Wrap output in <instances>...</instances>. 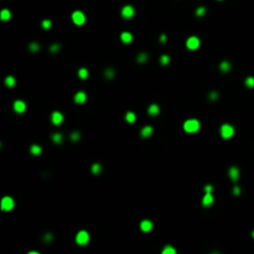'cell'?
Listing matches in <instances>:
<instances>
[{
    "instance_id": "obj_24",
    "label": "cell",
    "mask_w": 254,
    "mask_h": 254,
    "mask_svg": "<svg viewBox=\"0 0 254 254\" xmlns=\"http://www.w3.org/2000/svg\"><path fill=\"white\" fill-rule=\"evenodd\" d=\"M135 119H136V117H135V114L133 113V112H128V113L125 114V120L128 121V123H134L135 121Z\"/></svg>"
},
{
    "instance_id": "obj_33",
    "label": "cell",
    "mask_w": 254,
    "mask_h": 254,
    "mask_svg": "<svg viewBox=\"0 0 254 254\" xmlns=\"http://www.w3.org/2000/svg\"><path fill=\"white\" fill-rule=\"evenodd\" d=\"M79 138H81V133H79V131H73V133L69 135V139L72 140V141H77V140H79Z\"/></svg>"
},
{
    "instance_id": "obj_17",
    "label": "cell",
    "mask_w": 254,
    "mask_h": 254,
    "mask_svg": "<svg viewBox=\"0 0 254 254\" xmlns=\"http://www.w3.org/2000/svg\"><path fill=\"white\" fill-rule=\"evenodd\" d=\"M30 152H31L34 156H37V155H40L42 152V148L40 145H37V144H32L31 146H30Z\"/></svg>"
},
{
    "instance_id": "obj_15",
    "label": "cell",
    "mask_w": 254,
    "mask_h": 254,
    "mask_svg": "<svg viewBox=\"0 0 254 254\" xmlns=\"http://www.w3.org/2000/svg\"><path fill=\"white\" fill-rule=\"evenodd\" d=\"M120 40L123 44H130L131 41H133V35L128 31H124V32L120 34Z\"/></svg>"
},
{
    "instance_id": "obj_37",
    "label": "cell",
    "mask_w": 254,
    "mask_h": 254,
    "mask_svg": "<svg viewBox=\"0 0 254 254\" xmlns=\"http://www.w3.org/2000/svg\"><path fill=\"white\" fill-rule=\"evenodd\" d=\"M233 195H234V196H239L240 195V188L238 186H236L234 188H233Z\"/></svg>"
},
{
    "instance_id": "obj_32",
    "label": "cell",
    "mask_w": 254,
    "mask_h": 254,
    "mask_svg": "<svg viewBox=\"0 0 254 254\" xmlns=\"http://www.w3.org/2000/svg\"><path fill=\"white\" fill-rule=\"evenodd\" d=\"M41 26H42L45 30H48V29H51V26H52V23H51V20H42Z\"/></svg>"
},
{
    "instance_id": "obj_30",
    "label": "cell",
    "mask_w": 254,
    "mask_h": 254,
    "mask_svg": "<svg viewBox=\"0 0 254 254\" xmlns=\"http://www.w3.org/2000/svg\"><path fill=\"white\" fill-rule=\"evenodd\" d=\"M205 13H206V8L205 6H198L196 9V16H198V17L203 16V15H205Z\"/></svg>"
},
{
    "instance_id": "obj_13",
    "label": "cell",
    "mask_w": 254,
    "mask_h": 254,
    "mask_svg": "<svg viewBox=\"0 0 254 254\" xmlns=\"http://www.w3.org/2000/svg\"><path fill=\"white\" fill-rule=\"evenodd\" d=\"M140 229L143 231V232H145V233H148V232H150L151 229H152V222L151 221H149V219H143L140 222Z\"/></svg>"
},
{
    "instance_id": "obj_40",
    "label": "cell",
    "mask_w": 254,
    "mask_h": 254,
    "mask_svg": "<svg viewBox=\"0 0 254 254\" xmlns=\"http://www.w3.org/2000/svg\"><path fill=\"white\" fill-rule=\"evenodd\" d=\"M29 254H40V253H38V252H35V250H30Z\"/></svg>"
},
{
    "instance_id": "obj_21",
    "label": "cell",
    "mask_w": 254,
    "mask_h": 254,
    "mask_svg": "<svg viewBox=\"0 0 254 254\" xmlns=\"http://www.w3.org/2000/svg\"><path fill=\"white\" fill-rule=\"evenodd\" d=\"M219 69L222 71V72H228V71L231 69V63L228 62V61H223V62L219 63Z\"/></svg>"
},
{
    "instance_id": "obj_20",
    "label": "cell",
    "mask_w": 254,
    "mask_h": 254,
    "mask_svg": "<svg viewBox=\"0 0 254 254\" xmlns=\"http://www.w3.org/2000/svg\"><path fill=\"white\" fill-rule=\"evenodd\" d=\"M51 140H52L55 144H60V143H62L63 135L61 134V133H54L52 135H51Z\"/></svg>"
},
{
    "instance_id": "obj_39",
    "label": "cell",
    "mask_w": 254,
    "mask_h": 254,
    "mask_svg": "<svg viewBox=\"0 0 254 254\" xmlns=\"http://www.w3.org/2000/svg\"><path fill=\"white\" fill-rule=\"evenodd\" d=\"M165 41H166V35L162 34V35L160 36V42H165Z\"/></svg>"
},
{
    "instance_id": "obj_18",
    "label": "cell",
    "mask_w": 254,
    "mask_h": 254,
    "mask_svg": "<svg viewBox=\"0 0 254 254\" xmlns=\"http://www.w3.org/2000/svg\"><path fill=\"white\" fill-rule=\"evenodd\" d=\"M10 17H11V13H10L8 9H4V10L0 11V20H3V21H8V20H10Z\"/></svg>"
},
{
    "instance_id": "obj_16",
    "label": "cell",
    "mask_w": 254,
    "mask_h": 254,
    "mask_svg": "<svg viewBox=\"0 0 254 254\" xmlns=\"http://www.w3.org/2000/svg\"><path fill=\"white\" fill-rule=\"evenodd\" d=\"M148 113L151 117H156L160 113V107L158 104H150L149 108H148Z\"/></svg>"
},
{
    "instance_id": "obj_31",
    "label": "cell",
    "mask_w": 254,
    "mask_h": 254,
    "mask_svg": "<svg viewBox=\"0 0 254 254\" xmlns=\"http://www.w3.org/2000/svg\"><path fill=\"white\" fill-rule=\"evenodd\" d=\"M104 75H106V78L110 79V78H113L115 76V72H114L113 68H108V69H106V73Z\"/></svg>"
},
{
    "instance_id": "obj_34",
    "label": "cell",
    "mask_w": 254,
    "mask_h": 254,
    "mask_svg": "<svg viewBox=\"0 0 254 254\" xmlns=\"http://www.w3.org/2000/svg\"><path fill=\"white\" fill-rule=\"evenodd\" d=\"M61 48V45L60 44H54L52 46H50V52H56Z\"/></svg>"
},
{
    "instance_id": "obj_29",
    "label": "cell",
    "mask_w": 254,
    "mask_h": 254,
    "mask_svg": "<svg viewBox=\"0 0 254 254\" xmlns=\"http://www.w3.org/2000/svg\"><path fill=\"white\" fill-rule=\"evenodd\" d=\"M29 50L31 51V52H37V51L40 50V45L37 42H31L29 45Z\"/></svg>"
},
{
    "instance_id": "obj_4",
    "label": "cell",
    "mask_w": 254,
    "mask_h": 254,
    "mask_svg": "<svg viewBox=\"0 0 254 254\" xmlns=\"http://www.w3.org/2000/svg\"><path fill=\"white\" fill-rule=\"evenodd\" d=\"M89 242V233L87 231H79L76 234V243L78 246H86Z\"/></svg>"
},
{
    "instance_id": "obj_7",
    "label": "cell",
    "mask_w": 254,
    "mask_h": 254,
    "mask_svg": "<svg viewBox=\"0 0 254 254\" xmlns=\"http://www.w3.org/2000/svg\"><path fill=\"white\" fill-rule=\"evenodd\" d=\"M120 14L124 19H131L135 14V10L131 5H125V6H123V9H121Z\"/></svg>"
},
{
    "instance_id": "obj_19",
    "label": "cell",
    "mask_w": 254,
    "mask_h": 254,
    "mask_svg": "<svg viewBox=\"0 0 254 254\" xmlns=\"http://www.w3.org/2000/svg\"><path fill=\"white\" fill-rule=\"evenodd\" d=\"M15 84H16V79H15L14 76H8V77L5 78V86H6V87L13 88Z\"/></svg>"
},
{
    "instance_id": "obj_26",
    "label": "cell",
    "mask_w": 254,
    "mask_h": 254,
    "mask_svg": "<svg viewBox=\"0 0 254 254\" xmlns=\"http://www.w3.org/2000/svg\"><path fill=\"white\" fill-rule=\"evenodd\" d=\"M162 254H176V249L167 244L164 249H162Z\"/></svg>"
},
{
    "instance_id": "obj_6",
    "label": "cell",
    "mask_w": 254,
    "mask_h": 254,
    "mask_svg": "<svg viewBox=\"0 0 254 254\" xmlns=\"http://www.w3.org/2000/svg\"><path fill=\"white\" fill-rule=\"evenodd\" d=\"M72 21H73V24H76L77 26H82V25L86 23V15H84L82 11L77 10V11H75V13L72 14Z\"/></svg>"
},
{
    "instance_id": "obj_14",
    "label": "cell",
    "mask_w": 254,
    "mask_h": 254,
    "mask_svg": "<svg viewBox=\"0 0 254 254\" xmlns=\"http://www.w3.org/2000/svg\"><path fill=\"white\" fill-rule=\"evenodd\" d=\"M152 131H154V129H152L151 125H145V127L141 128V130H140V135L143 136V138H149V136L152 134Z\"/></svg>"
},
{
    "instance_id": "obj_36",
    "label": "cell",
    "mask_w": 254,
    "mask_h": 254,
    "mask_svg": "<svg viewBox=\"0 0 254 254\" xmlns=\"http://www.w3.org/2000/svg\"><path fill=\"white\" fill-rule=\"evenodd\" d=\"M52 234L51 233H47V234H45V237H44V242H50V240H52Z\"/></svg>"
},
{
    "instance_id": "obj_3",
    "label": "cell",
    "mask_w": 254,
    "mask_h": 254,
    "mask_svg": "<svg viewBox=\"0 0 254 254\" xmlns=\"http://www.w3.org/2000/svg\"><path fill=\"white\" fill-rule=\"evenodd\" d=\"M15 206V202H14V198L13 197H10V196H5L2 198V201H0V208H2V211L4 212H8V211H11Z\"/></svg>"
},
{
    "instance_id": "obj_2",
    "label": "cell",
    "mask_w": 254,
    "mask_h": 254,
    "mask_svg": "<svg viewBox=\"0 0 254 254\" xmlns=\"http://www.w3.org/2000/svg\"><path fill=\"white\" fill-rule=\"evenodd\" d=\"M219 134L223 139H231L234 135V128L231 124H222L219 128Z\"/></svg>"
},
{
    "instance_id": "obj_35",
    "label": "cell",
    "mask_w": 254,
    "mask_h": 254,
    "mask_svg": "<svg viewBox=\"0 0 254 254\" xmlns=\"http://www.w3.org/2000/svg\"><path fill=\"white\" fill-rule=\"evenodd\" d=\"M218 98V92H211L208 94V99L210 100H216Z\"/></svg>"
},
{
    "instance_id": "obj_41",
    "label": "cell",
    "mask_w": 254,
    "mask_h": 254,
    "mask_svg": "<svg viewBox=\"0 0 254 254\" xmlns=\"http://www.w3.org/2000/svg\"><path fill=\"white\" fill-rule=\"evenodd\" d=\"M252 236H253V238H254V231H253V233H252Z\"/></svg>"
},
{
    "instance_id": "obj_22",
    "label": "cell",
    "mask_w": 254,
    "mask_h": 254,
    "mask_svg": "<svg viewBox=\"0 0 254 254\" xmlns=\"http://www.w3.org/2000/svg\"><path fill=\"white\" fill-rule=\"evenodd\" d=\"M77 75H78V77H79L81 79H87V77H88V69L84 68V67L79 68L78 72H77Z\"/></svg>"
},
{
    "instance_id": "obj_27",
    "label": "cell",
    "mask_w": 254,
    "mask_h": 254,
    "mask_svg": "<svg viewBox=\"0 0 254 254\" xmlns=\"http://www.w3.org/2000/svg\"><path fill=\"white\" fill-rule=\"evenodd\" d=\"M160 63H161L162 66H167V65L170 63V56H169V55H162V56L160 57Z\"/></svg>"
},
{
    "instance_id": "obj_38",
    "label": "cell",
    "mask_w": 254,
    "mask_h": 254,
    "mask_svg": "<svg viewBox=\"0 0 254 254\" xmlns=\"http://www.w3.org/2000/svg\"><path fill=\"white\" fill-rule=\"evenodd\" d=\"M213 188H215V187H213L212 185H206L205 186V192H212Z\"/></svg>"
},
{
    "instance_id": "obj_23",
    "label": "cell",
    "mask_w": 254,
    "mask_h": 254,
    "mask_svg": "<svg viewBox=\"0 0 254 254\" xmlns=\"http://www.w3.org/2000/svg\"><path fill=\"white\" fill-rule=\"evenodd\" d=\"M90 171H92V174H94V175H99L102 171V165L96 162V164H93L92 167H90Z\"/></svg>"
},
{
    "instance_id": "obj_1",
    "label": "cell",
    "mask_w": 254,
    "mask_h": 254,
    "mask_svg": "<svg viewBox=\"0 0 254 254\" xmlns=\"http://www.w3.org/2000/svg\"><path fill=\"white\" fill-rule=\"evenodd\" d=\"M200 121L197 119H187L185 123H184V130L186 133H196V131L200 130Z\"/></svg>"
},
{
    "instance_id": "obj_9",
    "label": "cell",
    "mask_w": 254,
    "mask_h": 254,
    "mask_svg": "<svg viewBox=\"0 0 254 254\" xmlns=\"http://www.w3.org/2000/svg\"><path fill=\"white\" fill-rule=\"evenodd\" d=\"M14 110L16 112V113H19V114L24 113V112L26 110V104H25V102H24V100H20V99L15 100V102H14Z\"/></svg>"
},
{
    "instance_id": "obj_5",
    "label": "cell",
    "mask_w": 254,
    "mask_h": 254,
    "mask_svg": "<svg viewBox=\"0 0 254 254\" xmlns=\"http://www.w3.org/2000/svg\"><path fill=\"white\" fill-rule=\"evenodd\" d=\"M201 45V41H200V38L197 36H190L187 40H186V47L191 51H195L200 47Z\"/></svg>"
},
{
    "instance_id": "obj_8",
    "label": "cell",
    "mask_w": 254,
    "mask_h": 254,
    "mask_svg": "<svg viewBox=\"0 0 254 254\" xmlns=\"http://www.w3.org/2000/svg\"><path fill=\"white\" fill-rule=\"evenodd\" d=\"M51 121H52V124H55V125H60L63 121V114L58 110L52 112V114H51Z\"/></svg>"
},
{
    "instance_id": "obj_11",
    "label": "cell",
    "mask_w": 254,
    "mask_h": 254,
    "mask_svg": "<svg viewBox=\"0 0 254 254\" xmlns=\"http://www.w3.org/2000/svg\"><path fill=\"white\" fill-rule=\"evenodd\" d=\"M213 201H215V198H213V196H212V192H206L205 196H203V198H202V205L205 207H210L213 203Z\"/></svg>"
},
{
    "instance_id": "obj_28",
    "label": "cell",
    "mask_w": 254,
    "mask_h": 254,
    "mask_svg": "<svg viewBox=\"0 0 254 254\" xmlns=\"http://www.w3.org/2000/svg\"><path fill=\"white\" fill-rule=\"evenodd\" d=\"M244 84H246L248 88H254V77H252V76L247 77L246 81H244Z\"/></svg>"
},
{
    "instance_id": "obj_10",
    "label": "cell",
    "mask_w": 254,
    "mask_h": 254,
    "mask_svg": "<svg viewBox=\"0 0 254 254\" xmlns=\"http://www.w3.org/2000/svg\"><path fill=\"white\" fill-rule=\"evenodd\" d=\"M228 176L232 181H237L239 179V169L237 166H231L228 170Z\"/></svg>"
},
{
    "instance_id": "obj_25",
    "label": "cell",
    "mask_w": 254,
    "mask_h": 254,
    "mask_svg": "<svg viewBox=\"0 0 254 254\" xmlns=\"http://www.w3.org/2000/svg\"><path fill=\"white\" fill-rule=\"evenodd\" d=\"M136 61H138L139 63H145L146 61H148V55H146L145 52L139 54V55H138V57H136Z\"/></svg>"
},
{
    "instance_id": "obj_12",
    "label": "cell",
    "mask_w": 254,
    "mask_h": 254,
    "mask_svg": "<svg viewBox=\"0 0 254 254\" xmlns=\"http://www.w3.org/2000/svg\"><path fill=\"white\" fill-rule=\"evenodd\" d=\"M86 100H87V96L83 90H79V92H77L75 94V103L76 104H83Z\"/></svg>"
}]
</instances>
